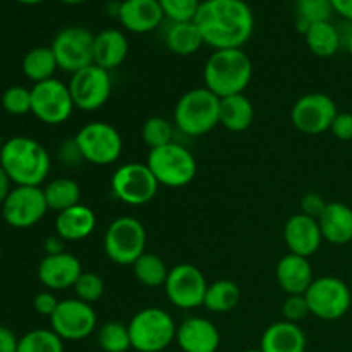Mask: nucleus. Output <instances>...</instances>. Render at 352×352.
<instances>
[{"label": "nucleus", "mask_w": 352, "mask_h": 352, "mask_svg": "<svg viewBox=\"0 0 352 352\" xmlns=\"http://www.w3.org/2000/svg\"><path fill=\"white\" fill-rule=\"evenodd\" d=\"M195 24L213 50L243 48L254 31V14L244 0H203Z\"/></svg>", "instance_id": "nucleus-1"}, {"label": "nucleus", "mask_w": 352, "mask_h": 352, "mask_svg": "<svg viewBox=\"0 0 352 352\" xmlns=\"http://www.w3.org/2000/svg\"><path fill=\"white\" fill-rule=\"evenodd\" d=\"M0 167L7 172L12 184L40 188L50 174L52 157L33 138L14 136L0 146Z\"/></svg>", "instance_id": "nucleus-2"}, {"label": "nucleus", "mask_w": 352, "mask_h": 352, "mask_svg": "<svg viewBox=\"0 0 352 352\" xmlns=\"http://www.w3.org/2000/svg\"><path fill=\"white\" fill-rule=\"evenodd\" d=\"M253 78V62L243 48L215 50L203 69L205 88L219 98L241 95Z\"/></svg>", "instance_id": "nucleus-3"}, {"label": "nucleus", "mask_w": 352, "mask_h": 352, "mask_svg": "<svg viewBox=\"0 0 352 352\" xmlns=\"http://www.w3.org/2000/svg\"><path fill=\"white\" fill-rule=\"evenodd\" d=\"M220 98L208 88H192L182 93L174 107V126L182 134L199 138L219 126Z\"/></svg>", "instance_id": "nucleus-4"}, {"label": "nucleus", "mask_w": 352, "mask_h": 352, "mask_svg": "<svg viewBox=\"0 0 352 352\" xmlns=\"http://www.w3.org/2000/svg\"><path fill=\"white\" fill-rule=\"evenodd\" d=\"M131 346L138 352H162L177 336V325L165 309L151 306L138 311L129 322Z\"/></svg>", "instance_id": "nucleus-5"}, {"label": "nucleus", "mask_w": 352, "mask_h": 352, "mask_svg": "<svg viewBox=\"0 0 352 352\" xmlns=\"http://www.w3.org/2000/svg\"><path fill=\"white\" fill-rule=\"evenodd\" d=\"M146 229L131 215L117 217L107 227L103 236V250L112 263L133 267L138 258L146 253Z\"/></svg>", "instance_id": "nucleus-6"}, {"label": "nucleus", "mask_w": 352, "mask_h": 352, "mask_svg": "<svg viewBox=\"0 0 352 352\" xmlns=\"http://www.w3.org/2000/svg\"><path fill=\"white\" fill-rule=\"evenodd\" d=\"M146 165L153 172L158 184L165 188H184L195 181L198 172L195 155L174 141L165 146L150 150Z\"/></svg>", "instance_id": "nucleus-7"}, {"label": "nucleus", "mask_w": 352, "mask_h": 352, "mask_svg": "<svg viewBox=\"0 0 352 352\" xmlns=\"http://www.w3.org/2000/svg\"><path fill=\"white\" fill-rule=\"evenodd\" d=\"M74 141L82 160L98 167L116 164L122 155V136L112 124L103 120H93L82 126L76 133Z\"/></svg>", "instance_id": "nucleus-8"}, {"label": "nucleus", "mask_w": 352, "mask_h": 352, "mask_svg": "<svg viewBox=\"0 0 352 352\" xmlns=\"http://www.w3.org/2000/svg\"><path fill=\"white\" fill-rule=\"evenodd\" d=\"M158 181L146 164L129 162L116 168L110 179V189L119 201L131 206H143L157 196Z\"/></svg>", "instance_id": "nucleus-9"}, {"label": "nucleus", "mask_w": 352, "mask_h": 352, "mask_svg": "<svg viewBox=\"0 0 352 352\" xmlns=\"http://www.w3.org/2000/svg\"><path fill=\"white\" fill-rule=\"evenodd\" d=\"M309 311L325 322H336L347 315L352 305L351 289L342 278L318 277L305 292Z\"/></svg>", "instance_id": "nucleus-10"}, {"label": "nucleus", "mask_w": 352, "mask_h": 352, "mask_svg": "<svg viewBox=\"0 0 352 352\" xmlns=\"http://www.w3.org/2000/svg\"><path fill=\"white\" fill-rule=\"evenodd\" d=\"M60 71L74 74L95 64V34L82 26H67L58 31L50 45Z\"/></svg>", "instance_id": "nucleus-11"}, {"label": "nucleus", "mask_w": 352, "mask_h": 352, "mask_svg": "<svg viewBox=\"0 0 352 352\" xmlns=\"http://www.w3.org/2000/svg\"><path fill=\"white\" fill-rule=\"evenodd\" d=\"M74 109V100L64 81L52 78L31 88V113L40 122L48 126L64 124L71 119Z\"/></svg>", "instance_id": "nucleus-12"}, {"label": "nucleus", "mask_w": 352, "mask_h": 352, "mask_svg": "<svg viewBox=\"0 0 352 352\" xmlns=\"http://www.w3.org/2000/svg\"><path fill=\"white\" fill-rule=\"evenodd\" d=\"M67 86L76 109L81 112H96L109 102L112 95L110 72L96 64L71 74Z\"/></svg>", "instance_id": "nucleus-13"}, {"label": "nucleus", "mask_w": 352, "mask_h": 352, "mask_svg": "<svg viewBox=\"0 0 352 352\" xmlns=\"http://www.w3.org/2000/svg\"><path fill=\"white\" fill-rule=\"evenodd\" d=\"M167 299L179 309H196L203 306L208 289V280L198 267L191 263H179L170 268L165 280Z\"/></svg>", "instance_id": "nucleus-14"}, {"label": "nucleus", "mask_w": 352, "mask_h": 352, "mask_svg": "<svg viewBox=\"0 0 352 352\" xmlns=\"http://www.w3.org/2000/svg\"><path fill=\"white\" fill-rule=\"evenodd\" d=\"M0 208L3 220L14 229H30L48 212L43 188L38 186H14Z\"/></svg>", "instance_id": "nucleus-15"}, {"label": "nucleus", "mask_w": 352, "mask_h": 352, "mask_svg": "<svg viewBox=\"0 0 352 352\" xmlns=\"http://www.w3.org/2000/svg\"><path fill=\"white\" fill-rule=\"evenodd\" d=\"M337 103L325 93H306L292 105L291 120L296 129L308 136H318L332 127L337 117Z\"/></svg>", "instance_id": "nucleus-16"}, {"label": "nucleus", "mask_w": 352, "mask_h": 352, "mask_svg": "<svg viewBox=\"0 0 352 352\" xmlns=\"http://www.w3.org/2000/svg\"><path fill=\"white\" fill-rule=\"evenodd\" d=\"M50 325L62 340L76 342L88 339L95 332L98 318L93 305L72 298L58 302V308L50 316Z\"/></svg>", "instance_id": "nucleus-17"}, {"label": "nucleus", "mask_w": 352, "mask_h": 352, "mask_svg": "<svg viewBox=\"0 0 352 352\" xmlns=\"http://www.w3.org/2000/svg\"><path fill=\"white\" fill-rule=\"evenodd\" d=\"M81 274V261L67 251L58 254H45L38 265V278L48 291L54 292L74 287Z\"/></svg>", "instance_id": "nucleus-18"}, {"label": "nucleus", "mask_w": 352, "mask_h": 352, "mask_svg": "<svg viewBox=\"0 0 352 352\" xmlns=\"http://www.w3.org/2000/svg\"><path fill=\"white\" fill-rule=\"evenodd\" d=\"M175 342L182 352H217L220 347V332L212 320L189 316L177 327Z\"/></svg>", "instance_id": "nucleus-19"}, {"label": "nucleus", "mask_w": 352, "mask_h": 352, "mask_svg": "<svg viewBox=\"0 0 352 352\" xmlns=\"http://www.w3.org/2000/svg\"><path fill=\"white\" fill-rule=\"evenodd\" d=\"M284 241L285 246L289 248V253L311 258L320 250L323 241L318 220L302 213H296L285 222Z\"/></svg>", "instance_id": "nucleus-20"}, {"label": "nucleus", "mask_w": 352, "mask_h": 352, "mask_svg": "<svg viewBox=\"0 0 352 352\" xmlns=\"http://www.w3.org/2000/svg\"><path fill=\"white\" fill-rule=\"evenodd\" d=\"M164 17V10H162L158 0H122L119 2L117 19L122 24L124 30L131 31V33H150L160 26Z\"/></svg>", "instance_id": "nucleus-21"}, {"label": "nucleus", "mask_w": 352, "mask_h": 352, "mask_svg": "<svg viewBox=\"0 0 352 352\" xmlns=\"http://www.w3.org/2000/svg\"><path fill=\"white\" fill-rule=\"evenodd\" d=\"M275 277H277L280 289L287 296L305 294L315 280L309 258L292 253H287L278 260L277 268H275Z\"/></svg>", "instance_id": "nucleus-22"}, {"label": "nucleus", "mask_w": 352, "mask_h": 352, "mask_svg": "<svg viewBox=\"0 0 352 352\" xmlns=\"http://www.w3.org/2000/svg\"><path fill=\"white\" fill-rule=\"evenodd\" d=\"M95 64L105 71H113L120 67L129 55V41L120 30L107 28L95 34Z\"/></svg>", "instance_id": "nucleus-23"}, {"label": "nucleus", "mask_w": 352, "mask_h": 352, "mask_svg": "<svg viewBox=\"0 0 352 352\" xmlns=\"http://www.w3.org/2000/svg\"><path fill=\"white\" fill-rule=\"evenodd\" d=\"M96 229V215L89 206L79 205L57 213L55 219V232L64 241L74 243L91 236Z\"/></svg>", "instance_id": "nucleus-24"}, {"label": "nucleus", "mask_w": 352, "mask_h": 352, "mask_svg": "<svg viewBox=\"0 0 352 352\" xmlns=\"http://www.w3.org/2000/svg\"><path fill=\"white\" fill-rule=\"evenodd\" d=\"M306 333L298 323L275 322L263 332L260 340V349L263 352H305Z\"/></svg>", "instance_id": "nucleus-25"}, {"label": "nucleus", "mask_w": 352, "mask_h": 352, "mask_svg": "<svg viewBox=\"0 0 352 352\" xmlns=\"http://www.w3.org/2000/svg\"><path fill=\"white\" fill-rule=\"evenodd\" d=\"M318 223L323 239L330 244L344 246L352 241V208L346 203H329Z\"/></svg>", "instance_id": "nucleus-26"}, {"label": "nucleus", "mask_w": 352, "mask_h": 352, "mask_svg": "<svg viewBox=\"0 0 352 352\" xmlns=\"http://www.w3.org/2000/svg\"><path fill=\"white\" fill-rule=\"evenodd\" d=\"M254 120V107L244 93L220 98V126L230 133H243L250 129Z\"/></svg>", "instance_id": "nucleus-27"}, {"label": "nucleus", "mask_w": 352, "mask_h": 352, "mask_svg": "<svg viewBox=\"0 0 352 352\" xmlns=\"http://www.w3.org/2000/svg\"><path fill=\"white\" fill-rule=\"evenodd\" d=\"M165 45L174 55L189 57L195 55L205 45V41L195 21H184V23H170L165 31Z\"/></svg>", "instance_id": "nucleus-28"}, {"label": "nucleus", "mask_w": 352, "mask_h": 352, "mask_svg": "<svg viewBox=\"0 0 352 352\" xmlns=\"http://www.w3.org/2000/svg\"><path fill=\"white\" fill-rule=\"evenodd\" d=\"M305 40L309 52L322 58L333 57L342 47V34H340V30L332 21L311 24L306 30Z\"/></svg>", "instance_id": "nucleus-29"}, {"label": "nucleus", "mask_w": 352, "mask_h": 352, "mask_svg": "<svg viewBox=\"0 0 352 352\" xmlns=\"http://www.w3.org/2000/svg\"><path fill=\"white\" fill-rule=\"evenodd\" d=\"M48 210L60 213L81 203V186L69 177H57L43 188Z\"/></svg>", "instance_id": "nucleus-30"}, {"label": "nucleus", "mask_w": 352, "mask_h": 352, "mask_svg": "<svg viewBox=\"0 0 352 352\" xmlns=\"http://www.w3.org/2000/svg\"><path fill=\"white\" fill-rule=\"evenodd\" d=\"M241 289L236 282L229 278H220V280L208 284L205 296V306L212 313H229L239 305Z\"/></svg>", "instance_id": "nucleus-31"}, {"label": "nucleus", "mask_w": 352, "mask_h": 352, "mask_svg": "<svg viewBox=\"0 0 352 352\" xmlns=\"http://www.w3.org/2000/svg\"><path fill=\"white\" fill-rule=\"evenodd\" d=\"M57 69V60L50 47L31 48L23 58V72L33 85L52 79Z\"/></svg>", "instance_id": "nucleus-32"}, {"label": "nucleus", "mask_w": 352, "mask_h": 352, "mask_svg": "<svg viewBox=\"0 0 352 352\" xmlns=\"http://www.w3.org/2000/svg\"><path fill=\"white\" fill-rule=\"evenodd\" d=\"M170 268L158 254L143 253L133 265V274L141 285L150 289L164 287Z\"/></svg>", "instance_id": "nucleus-33"}, {"label": "nucleus", "mask_w": 352, "mask_h": 352, "mask_svg": "<svg viewBox=\"0 0 352 352\" xmlns=\"http://www.w3.org/2000/svg\"><path fill=\"white\" fill-rule=\"evenodd\" d=\"M333 7L330 0H296V26L305 34L311 24L330 21Z\"/></svg>", "instance_id": "nucleus-34"}, {"label": "nucleus", "mask_w": 352, "mask_h": 352, "mask_svg": "<svg viewBox=\"0 0 352 352\" xmlns=\"http://www.w3.org/2000/svg\"><path fill=\"white\" fill-rule=\"evenodd\" d=\"M96 342L103 352H127L131 346L129 327L120 322H107L96 332Z\"/></svg>", "instance_id": "nucleus-35"}, {"label": "nucleus", "mask_w": 352, "mask_h": 352, "mask_svg": "<svg viewBox=\"0 0 352 352\" xmlns=\"http://www.w3.org/2000/svg\"><path fill=\"white\" fill-rule=\"evenodd\" d=\"M17 352H64V340L52 329H34L21 337Z\"/></svg>", "instance_id": "nucleus-36"}, {"label": "nucleus", "mask_w": 352, "mask_h": 352, "mask_svg": "<svg viewBox=\"0 0 352 352\" xmlns=\"http://www.w3.org/2000/svg\"><path fill=\"white\" fill-rule=\"evenodd\" d=\"M141 140L150 150L165 146L174 141V124L160 116L148 117L141 127Z\"/></svg>", "instance_id": "nucleus-37"}, {"label": "nucleus", "mask_w": 352, "mask_h": 352, "mask_svg": "<svg viewBox=\"0 0 352 352\" xmlns=\"http://www.w3.org/2000/svg\"><path fill=\"white\" fill-rule=\"evenodd\" d=\"M72 289L76 292V298L88 302V305H95L105 294V282H103V278L98 274L82 272Z\"/></svg>", "instance_id": "nucleus-38"}, {"label": "nucleus", "mask_w": 352, "mask_h": 352, "mask_svg": "<svg viewBox=\"0 0 352 352\" xmlns=\"http://www.w3.org/2000/svg\"><path fill=\"white\" fill-rule=\"evenodd\" d=\"M2 109L10 116H26L31 112V89L10 86L2 93Z\"/></svg>", "instance_id": "nucleus-39"}, {"label": "nucleus", "mask_w": 352, "mask_h": 352, "mask_svg": "<svg viewBox=\"0 0 352 352\" xmlns=\"http://www.w3.org/2000/svg\"><path fill=\"white\" fill-rule=\"evenodd\" d=\"M158 3L170 23H184L195 21L201 0H158Z\"/></svg>", "instance_id": "nucleus-40"}, {"label": "nucleus", "mask_w": 352, "mask_h": 352, "mask_svg": "<svg viewBox=\"0 0 352 352\" xmlns=\"http://www.w3.org/2000/svg\"><path fill=\"white\" fill-rule=\"evenodd\" d=\"M309 315H311V311H309L305 294L287 296L285 301L282 302V316H284L285 322L298 323L299 325V322L306 320Z\"/></svg>", "instance_id": "nucleus-41"}, {"label": "nucleus", "mask_w": 352, "mask_h": 352, "mask_svg": "<svg viewBox=\"0 0 352 352\" xmlns=\"http://www.w3.org/2000/svg\"><path fill=\"white\" fill-rule=\"evenodd\" d=\"M327 205H329V203L323 199L322 195H318V192H313V191L306 192V195L301 198V212L299 213L318 220L320 217H322V213L325 212Z\"/></svg>", "instance_id": "nucleus-42"}, {"label": "nucleus", "mask_w": 352, "mask_h": 352, "mask_svg": "<svg viewBox=\"0 0 352 352\" xmlns=\"http://www.w3.org/2000/svg\"><path fill=\"white\" fill-rule=\"evenodd\" d=\"M58 302L60 301H58L57 296L54 294V291H48L47 289V291H41L34 296L33 308L38 315L48 316V318H50L55 313V309L58 308Z\"/></svg>", "instance_id": "nucleus-43"}, {"label": "nucleus", "mask_w": 352, "mask_h": 352, "mask_svg": "<svg viewBox=\"0 0 352 352\" xmlns=\"http://www.w3.org/2000/svg\"><path fill=\"white\" fill-rule=\"evenodd\" d=\"M330 133L340 141H352V113L339 112L333 119Z\"/></svg>", "instance_id": "nucleus-44"}, {"label": "nucleus", "mask_w": 352, "mask_h": 352, "mask_svg": "<svg viewBox=\"0 0 352 352\" xmlns=\"http://www.w3.org/2000/svg\"><path fill=\"white\" fill-rule=\"evenodd\" d=\"M58 158H60L65 165H74L78 164L79 160H82L74 138H72L71 141H64V143L60 144V148H58Z\"/></svg>", "instance_id": "nucleus-45"}, {"label": "nucleus", "mask_w": 352, "mask_h": 352, "mask_svg": "<svg viewBox=\"0 0 352 352\" xmlns=\"http://www.w3.org/2000/svg\"><path fill=\"white\" fill-rule=\"evenodd\" d=\"M17 347H19V339L16 333L0 325V352H17Z\"/></svg>", "instance_id": "nucleus-46"}, {"label": "nucleus", "mask_w": 352, "mask_h": 352, "mask_svg": "<svg viewBox=\"0 0 352 352\" xmlns=\"http://www.w3.org/2000/svg\"><path fill=\"white\" fill-rule=\"evenodd\" d=\"M333 7V12L339 14L340 17L352 23V0H330Z\"/></svg>", "instance_id": "nucleus-47"}, {"label": "nucleus", "mask_w": 352, "mask_h": 352, "mask_svg": "<svg viewBox=\"0 0 352 352\" xmlns=\"http://www.w3.org/2000/svg\"><path fill=\"white\" fill-rule=\"evenodd\" d=\"M64 243L65 241L62 239L60 236H52L45 241V253L47 254H58L64 253Z\"/></svg>", "instance_id": "nucleus-48"}, {"label": "nucleus", "mask_w": 352, "mask_h": 352, "mask_svg": "<svg viewBox=\"0 0 352 352\" xmlns=\"http://www.w3.org/2000/svg\"><path fill=\"white\" fill-rule=\"evenodd\" d=\"M10 191H12V181L7 175V172L0 167V206L3 205V201L10 195Z\"/></svg>", "instance_id": "nucleus-49"}, {"label": "nucleus", "mask_w": 352, "mask_h": 352, "mask_svg": "<svg viewBox=\"0 0 352 352\" xmlns=\"http://www.w3.org/2000/svg\"><path fill=\"white\" fill-rule=\"evenodd\" d=\"M342 34V47H346V50L349 52V55L352 57V28L347 33H340Z\"/></svg>", "instance_id": "nucleus-50"}, {"label": "nucleus", "mask_w": 352, "mask_h": 352, "mask_svg": "<svg viewBox=\"0 0 352 352\" xmlns=\"http://www.w3.org/2000/svg\"><path fill=\"white\" fill-rule=\"evenodd\" d=\"M16 2L24 3V6H36V3L45 2V0H16Z\"/></svg>", "instance_id": "nucleus-51"}, {"label": "nucleus", "mask_w": 352, "mask_h": 352, "mask_svg": "<svg viewBox=\"0 0 352 352\" xmlns=\"http://www.w3.org/2000/svg\"><path fill=\"white\" fill-rule=\"evenodd\" d=\"M62 3H65V6H79V3L86 2V0H60Z\"/></svg>", "instance_id": "nucleus-52"}, {"label": "nucleus", "mask_w": 352, "mask_h": 352, "mask_svg": "<svg viewBox=\"0 0 352 352\" xmlns=\"http://www.w3.org/2000/svg\"><path fill=\"white\" fill-rule=\"evenodd\" d=\"M244 352H263L261 349H248V351H244Z\"/></svg>", "instance_id": "nucleus-53"}]
</instances>
